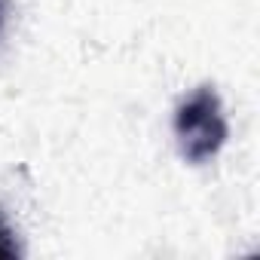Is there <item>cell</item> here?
Listing matches in <instances>:
<instances>
[{
  "instance_id": "2",
  "label": "cell",
  "mask_w": 260,
  "mask_h": 260,
  "mask_svg": "<svg viewBox=\"0 0 260 260\" xmlns=\"http://www.w3.org/2000/svg\"><path fill=\"white\" fill-rule=\"evenodd\" d=\"M0 257H22V245L4 211H0Z\"/></svg>"
},
{
  "instance_id": "1",
  "label": "cell",
  "mask_w": 260,
  "mask_h": 260,
  "mask_svg": "<svg viewBox=\"0 0 260 260\" xmlns=\"http://www.w3.org/2000/svg\"><path fill=\"white\" fill-rule=\"evenodd\" d=\"M175 138L181 156L190 166H205L223 150L230 138V122L214 86H196L175 107Z\"/></svg>"
}]
</instances>
